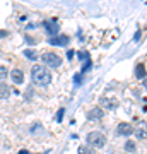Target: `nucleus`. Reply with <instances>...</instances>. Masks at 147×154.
I'll list each match as a JSON object with an SVG mask.
<instances>
[{"label":"nucleus","instance_id":"11","mask_svg":"<svg viewBox=\"0 0 147 154\" xmlns=\"http://www.w3.org/2000/svg\"><path fill=\"white\" fill-rule=\"evenodd\" d=\"M50 45H67L69 43V36H55V38H50L48 41Z\"/></svg>","mask_w":147,"mask_h":154},{"label":"nucleus","instance_id":"4","mask_svg":"<svg viewBox=\"0 0 147 154\" xmlns=\"http://www.w3.org/2000/svg\"><path fill=\"white\" fill-rule=\"evenodd\" d=\"M43 26L44 29H46V33L50 34V38H55L57 34H58V22L55 21V19H50V21H44L43 22Z\"/></svg>","mask_w":147,"mask_h":154},{"label":"nucleus","instance_id":"9","mask_svg":"<svg viewBox=\"0 0 147 154\" xmlns=\"http://www.w3.org/2000/svg\"><path fill=\"white\" fill-rule=\"evenodd\" d=\"M11 79L14 81V84H22L24 82V74H22V70H19V69H14V70L11 72Z\"/></svg>","mask_w":147,"mask_h":154},{"label":"nucleus","instance_id":"13","mask_svg":"<svg viewBox=\"0 0 147 154\" xmlns=\"http://www.w3.org/2000/svg\"><path fill=\"white\" fill-rule=\"evenodd\" d=\"M24 57L29 58V60H36V58H38V53H36V50L27 48V50H24Z\"/></svg>","mask_w":147,"mask_h":154},{"label":"nucleus","instance_id":"21","mask_svg":"<svg viewBox=\"0 0 147 154\" xmlns=\"http://www.w3.org/2000/svg\"><path fill=\"white\" fill-rule=\"evenodd\" d=\"M19 154H27V151H19Z\"/></svg>","mask_w":147,"mask_h":154},{"label":"nucleus","instance_id":"16","mask_svg":"<svg viewBox=\"0 0 147 154\" xmlns=\"http://www.w3.org/2000/svg\"><path fill=\"white\" fill-rule=\"evenodd\" d=\"M125 149L127 151H135V144L132 142V140H128V142L125 144Z\"/></svg>","mask_w":147,"mask_h":154},{"label":"nucleus","instance_id":"7","mask_svg":"<svg viewBox=\"0 0 147 154\" xmlns=\"http://www.w3.org/2000/svg\"><path fill=\"white\" fill-rule=\"evenodd\" d=\"M99 105L103 106L104 110H115V108L118 106V103H116L115 99H111V98H106V96H103V98L99 99Z\"/></svg>","mask_w":147,"mask_h":154},{"label":"nucleus","instance_id":"22","mask_svg":"<svg viewBox=\"0 0 147 154\" xmlns=\"http://www.w3.org/2000/svg\"><path fill=\"white\" fill-rule=\"evenodd\" d=\"M144 84H145V89H147V79H145V82H144Z\"/></svg>","mask_w":147,"mask_h":154},{"label":"nucleus","instance_id":"20","mask_svg":"<svg viewBox=\"0 0 147 154\" xmlns=\"http://www.w3.org/2000/svg\"><path fill=\"white\" fill-rule=\"evenodd\" d=\"M7 36V31H0V38H5Z\"/></svg>","mask_w":147,"mask_h":154},{"label":"nucleus","instance_id":"14","mask_svg":"<svg viewBox=\"0 0 147 154\" xmlns=\"http://www.w3.org/2000/svg\"><path fill=\"white\" fill-rule=\"evenodd\" d=\"M79 154H94V151L86 147V146H82V147H79Z\"/></svg>","mask_w":147,"mask_h":154},{"label":"nucleus","instance_id":"18","mask_svg":"<svg viewBox=\"0 0 147 154\" xmlns=\"http://www.w3.org/2000/svg\"><path fill=\"white\" fill-rule=\"evenodd\" d=\"M26 41H27L29 45H34V39L31 38V36H26Z\"/></svg>","mask_w":147,"mask_h":154},{"label":"nucleus","instance_id":"19","mask_svg":"<svg viewBox=\"0 0 147 154\" xmlns=\"http://www.w3.org/2000/svg\"><path fill=\"white\" fill-rule=\"evenodd\" d=\"M139 38H140V31H137V33H135V36H133V41H137Z\"/></svg>","mask_w":147,"mask_h":154},{"label":"nucleus","instance_id":"12","mask_svg":"<svg viewBox=\"0 0 147 154\" xmlns=\"http://www.w3.org/2000/svg\"><path fill=\"white\" fill-rule=\"evenodd\" d=\"M135 77L137 79H144L145 77V65L144 63H139L135 67Z\"/></svg>","mask_w":147,"mask_h":154},{"label":"nucleus","instance_id":"15","mask_svg":"<svg viewBox=\"0 0 147 154\" xmlns=\"http://www.w3.org/2000/svg\"><path fill=\"white\" fill-rule=\"evenodd\" d=\"M7 74H9V72H7V69H5V67L0 65V81H2V79H5Z\"/></svg>","mask_w":147,"mask_h":154},{"label":"nucleus","instance_id":"5","mask_svg":"<svg viewBox=\"0 0 147 154\" xmlns=\"http://www.w3.org/2000/svg\"><path fill=\"white\" fill-rule=\"evenodd\" d=\"M133 134H135L137 139L145 140V139H147V123H145V122H142V123H139L137 127H133Z\"/></svg>","mask_w":147,"mask_h":154},{"label":"nucleus","instance_id":"10","mask_svg":"<svg viewBox=\"0 0 147 154\" xmlns=\"http://www.w3.org/2000/svg\"><path fill=\"white\" fill-rule=\"evenodd\" d=\"M12 94V89L9 88V84H0V99H7Z\"/></svg>","mask_w":147,"mask_h":154},{"label":"nucleus","instance_id":"6","mask_svg":"<svg viewBox=\"0 0 147 154\" xmlns=\"http://www.w3.org/2000/svg\"><path fill=\"white\" fill-rule=\"evenodd\" d=\"M132 134H133V127L130 123H120V125L116 127V135L127 137V135H132Z\"/></svg>","mask_w":147,"mask_h":154},{"label":"nucleus","instance_id":"2","mask_svg":"<svg viewBox=\"0 0 147 154\" xmlns=\"http://www.w3.org/2000/svg\"><path fill=\"white\" fill-rule=\"evenodd\" d=\"M87 144L91 146V147H103L104 144H106V135H104L103 132H99V130H93V132L87 134L86 137Z\"/></svg>","mask_w":147,"mask_h":154},{"label":"nucleus","instance_id":"17","mask_svg":"<svg viewBox=\"0 0 147 154\" xmlns=\"http://www.w3.org/2000/svg\"><path fill=\"white\" fill-rule=\"evenodd\" d=\"M63 113H65V110L62 108V110H58V115H57V120L58 122H62V116H63Z\"/></svg>","mask_w":147,"mask_h":154},{"label":"nucleus","instance_id":"8","mask_svg":"<svg viewBox=\"0 0 147 154\" xmlns=\"http://www.w3.org/2000/svg\"><path fill=\"white\" fill-rule=\"evenodd\" d=\"M103 115H104V110L101 108V106H96V108H93V110H89L87 118H89V120H99Z\"/></svg>","mask_w":147,"mask_h":154},{"label":"nucleus","instance_id":"1","mask_svg":"<svg viewBox=\"0 0 147 154\" xmlns=\"http://www.w3.org/2000/svg\"><path fill=\"white\" fill-rule=\"evenodd\" d=\"M31 77H33V82L41 86V88H44V86H48L51 82V74L43 65H34L31 69Z\"/></svg>","mask_w":147,"mask_h":154},{"label":"nucleus","instance_id":"3","mask_svg":"<svg viewBox=\"0 0 147 154\" xmlns=\"http://www.w3.org/2000/svg\"><path fill=\"white\" fill-rule=\"evenodd\" d=\"M41 60L44 62V65L51 67V69H57V67L62 65V57H58L57 53H53V51H46V53H43Z\"/></svg>","mask_w":147,"mask_h":154}]
</instances>
